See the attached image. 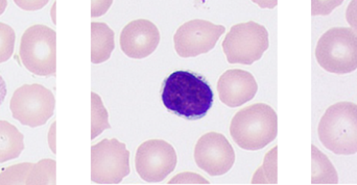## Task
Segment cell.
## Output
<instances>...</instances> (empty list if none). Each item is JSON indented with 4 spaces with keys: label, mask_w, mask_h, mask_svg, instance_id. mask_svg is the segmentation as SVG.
<instances>
[{
    "label": "cell",
    "mask_w": 357,
    "mask_h": 185,
    "mask_svg": "<svg viewBox=\"0 0 357 185\" xmlns=\"http://www.w3.org/2000/svg\"><path fill=\"white\" fill-rule=\"evenodd\" d=\"M211 87L202 75L178 70L163 81L161 100L167 111L187 120L203 119L213 104Z\"/></svg>",
    "instance_id": "cell-1"
},
{
    "label": "cell",
    "mask_w": 357,
    "mask_h": 185,
    "mask_svg": "<svg viewBox=\"0 0 357 185\" xmlns=\"http://www.w3.org/2000/svg\"><path fill=\"white\" fill-rule=\"evenodd\" d=\"M230 134L241 149L248 151L264 149L278 134L276 111L266 103L245 107L233 117Z\"/></svg>",
    "instance_id": "cell-2"
},
{
    "label": "cell",
    "mask_w": 357,
    "mask_h": 185,
    "mask_svg": "<svg viewBox=\"0 0 357 185\" xmlns=\"http://www.w3.org/2000/svg\"><path fill=\"white\" fill-rule=\"evenodd\" d=\"M319 138L335 154L357 153V104L343 101L331 105L321 119Z\"/></svg>",
    "instance_id": "cell-3"
},
{
    "label": "cell",
    "mask_w": 357,
    "mask_h": 185,
    "mask_svg": "<svg viewBox=\"0 0 357 185\" xmlns=\"http://www.w3.org/2000/svg\"><path fill=\"white\" fill-rule=\"evenodd\" d=\"M319 65L333 74H348L357 69V33L350 27H333L319 40Z\"/></svg>",
    "instance_id": "cell-4"
},
{
    "label": "cell",
    "mask_w": 357,
    "mask_h": 185,
    "mask_svg": "<svg viewBox=\"0 0 357 185\" xmlns=\"http://www.w3.org/2000/svg\"><path fill=\"white\" fill-rule=\"evenodd\" d=\"M56 33L43 24L29 26L21 37L19 58L33 74L48 77L56 71Z\"/></svg>",
    "instance_id": "cell-5"
},
{
    "label": "cell",
    "mask_w": 357,
    "mask_h": 185,
    "mask_svg": "<svg viewBox=\"0 0 357 185\" xmlns=\"http://www.w3.org/2000/svg\"><path fill=\"white\" fill-rule=\"evenodd\" d=\"M268 45L266 27L249 21L231 27L222 42V50L230 64L252 65L262 58Z\"/></svg>",
    "instance_id": "cell-6"
},
{
    "label": "cell",
    "mask_w": 357,
    "mask_h": 185,
    "mask_svg": "<svg viewBox=\"0 0 357 185\" xmlns=\"http://www.w3.org/2000/svg\"><path fill=\"white\" fill-rule=\"evenodd\" d=\"M54 94L39 83L18 88L10 98L13 118L31 128L43 126L54 115Z\"/></svg>",
    "instance_id": "cell-7"
},
{
    "label": "cell",
    "mask_w": 357,
    "mask_h": 185,
    "mask_svg": "<svg viewBox=\"0 0 357 185\" xmlns=\"http://www.w3.org/2000/svg\"><path fill=\"white\" fill-rule=\"evenodd\" d=\"M131 173L130 152L116 138H105L91 147V180L98 184H119Z\"/></svg>",
    "instance_id": "cell-8"
},
{
    "label": "cell",
    "mask_w": 357,
    "mask_h": 185,
    "mask_svg": "<svg viewBox=\"0 0 357 185\" xmlns=\"http://www.w3.org/2000/svg\"><path fill=\"white\" fill-rule=\"evenodd\" d=\"M175 148L163 140H150L138 147L135 168L146 182H161L175 171L177 166Z\"/></svg>",
    "instance_id": "cell-9"
},
{
    "label": "cell",
    "mask_w": 357,
    "mask_h": 185,
    "mask_svg": "<svg viewBox=\"0 0 357 185\" xmlns=\"http://www.w3.org/2000/svg\"><path fill=\"white\" fill-rule=\"evenodd\" d=\"M226 27L207 20L195 19L178 27L174 35L175 49L181 58H195L215 47Z\"/></svg>",
    "instance_id": "cell-10"
},
{
    "label": "cell",
    "mask_w": 357,
    "mask_h": 185,
    "mask_svg": "<svg viewBox=\"0 0 357 185\" xmlns=\"http://www.w3.org/2000/svg\"><path fill=\"white\" fill-rule=\"evenodd\" d=\"M195 161L197 167L210 176H222L234 165V149L226 136L218 132H208L195 145Z\"/></svg>",
    "instance_id": "cell-11"
},
{
    "label": "cell",
    "mask_w": 357,
    "mask_h": 185,
    "mask_svg": "<svg viewBox=\"0 0 357 185\" xmlns=\"http://www.w3.org/2000/svg\"><path fill=\"white\" fill-rule=\"evenodd\" d=\"M159 42L158 27L146 19H138L126 25L119 38L123 54L135 60L151 56L158 47Z\"/></svg>",
    "instance_id": "cell-12"
},
{
    "label": "cell",
    "mask_w": 357,
    "mask_h": 185,
    "mask_svg": "<svg viewBox=\"0 0 357 185\" xmlns=\"http://www.w3.org/2000/svg\"><path fill=\"white\" fill-rule=\"evenodd\" d=\"M257 91L255 77L241 69L226 71L218 81L220 101L229 107L241 106L249 102Z\"/></svg>",
    "instance_id": "cell-13"
},
{
    "label": "cell",
    "mask_w": 357,
    "mask_h": 185,
    "mask_svg": "<svg viewBox=\"0 0 357 185\" xmlns=\"http://www.w3.org/2000/svg\"><path fill=\"white\" fill-rule=\"evenodd\" d=\"M115 33L106 23H91V62L102 64L110 58L115 48Z\"/></svg>",
    "instance_id": "cell-14"
},
{
    "label": "cell",
    "mask_w": 357,
    "mask_h": 185,
    "mask_svg": "<svg viewBox=\"0 0 357 185\" xmlns=\"http://www.w3.org/2000/svg\"><path fill=\"white\" fill-rule=\"evenodd\" d=\"M23 150V134L10 122L0 120V163L16 159Z\"/></svg>",
    "instance_id": "cell-15"
},
{
    "label": "cell",
    "mask_w": 357,
    "mask_h": 185,
    "mask_svg": "<svg viewBox=\"0 0 357 185\" xmlns=\"http://www.w3.org/2000/svg\"><path fill=\"white\" fill-rule=\"evenodd\" d=\"M337 171L328 157L312 146V184H337Z\"/></svg>",
    "instance_id": "cell-16"
},
{
    "label": "cell",
    "mask_w": 357,
    "mask_h": 185,
    "mask_svg": "<svg viewBox=\"0 0 357 185\" xmlns=\"http://www.w3.org/2000/svg\"><path fill=\"white\" fill-rule=\"evenodd\" d=\"M109 115L102 104V98L96 92H91V138H98L104 130L110 129Z\"/></svg>",
    "instance_id": "cell-17"
},
{
    "label": "cell",
    "mask_w": 357,
    "mask_h": 185,
    "mask_svg": "<svg viewBox=\"0 0 357 185\" xmlns=\"http://www.w3.org/2000/svg\"><path fill=\"white\" fill-rule=\"evenodd\" d=\"M56 161L42 159L33 163L27 184H56Z\"/></svg>",
    "instance_id": "cell-18"
},
{
    "label": "cell",
    "mask_w": 357,
    "mask_h": 185,
    "mask_svg": "<svg viewBox=\"0 0 357 185\" xmlns=\"http://www.w3.org/2000/svg\"><path fill=\"white\" fill-rule=\"evenodd\" d=\"M33 163H17L0 172V184H27Z\"/></svg>",
    "instance_id": "cell-19"
},
{
    "label": "cell",
    "mask_w": 357,
    "mask_h": 185,
    "mask_svg": "<svg viewBox=\"0 0 357 185\" xmlns=\"http://www.w3.org/2000/svg\"><path fill=\"white\" fill-rule=\"evenodd\" d=\"M252 184H277V147L266 155L264 166L256 172Z\"/></svg>",
    "instance_id": "cell-20"
},
{
    "label": "cell",
    "mask_w": 357,
    "mask_h": 185,
    "mask_svg": "<svg viewBox=\"0 0 357 185\" xmlns=\"http://www.w3.org/2000/svg\"><path fill=\"white\" fill-rule=\"evenodd\" d=\"M16 35L14 29L6 23L0 22V64L8 62L14 52Z\"/></svg>",
    "instance_id": "cell-21"
},
{
    "label": "cell",
    "mask_w": 357,
    "mask_h": 185,
    "mask_svg": "<svg viewBox=\"0 0 357 185\" xmlns=\"http://www.w3.org/2000/svg\"><path fill=\"white\" fill-rule=\"evenodd\" d=\"M209 184V182L202 178L197 174L181 173L176 176L174 179L169 182V184Z\"/></svg>",
    "instance_id": "cell-22"
},
{
    "label": "cell",
    "mask_w": 357,
    "mask_h": 185,
    "mask_svg": "<svg viewBox=\"0 0 357 185\" xmlns=\"http://www.w3.org/2000/svg\"><path fill=\"white\" fill-rule=\"evenodd\" d=\"M346 19L349 23L350 29H354L357 33V0L350 2L346 10Z\"/></svg>",
    "instance_id": "cell-23"
},
{
    "label": "cell",
    "mask_w": 357,
    "mask_h": 185,
    "mask_svg": "<svg viewBox=\"0 0 357 185\" xmlns=\"http://www.w3.org/2000/svg\"><path fill=\"white\" fill-rule=\"evenodd\" d=\"M17 6L24 10H38L47 4V1H15Z\"/></svg>",
    "instance_id": "cell-24"
},
{
    "label": "cell",
    "mask_w": 357,
    "mask_h": 185,
    "mask_svg": "<svg viewBox=\"0 0 357 185\" xmlns=\"http://www.w3.org/2000/svg\"><path fill=\"white\" fill-rule=\"evenodd\" d=\"M48 145H50L52 153L56 154V122L52 123V128L48 132Z\"/></svg>",
    "instance_id": "cell-25"
},
{
    "label": "cell",
    "mask_w": 357,
    "mask_h": 185,
    "mask_svg": "<svg viewBox=\"0 0 357 185\" xmlns=\"http://www.w3.org/2000/svg\"><path fill=\"white\" fill-rule=\"evenodd\" d=\"M6 94H8V88H6V83L4 81L3 77L0 75V106L3 103Z\"/></svg>",
    "instance_id": "cell-26"
},
{
    "label": "cell",
    "mask_w": 357,
    "mask_h": 185,
    "mask_svg": "<svg viewBox=\"0 0 357 185\" xmlns=\"http://www.w3.org/2000/svg\"><path fill=\"white\" fill-rule=\"evenodd\" d=\"M6 6H8V1H0V15L3 14Z\"/></svg>",
    "instance_id": "cell-27"
},
{
    "label": "cell",
    "mask_w": 357,
    "mask_h": 185,
    "mask_svg": "<svg viewBox=\"0 0 357 185\" xmlns=\"http://www.w3.org/2000/svg\"><path fill=\"white\" fill-rule=\"evenodd\" d=\"M52 21H54V23H56V3H54V6H52Z\"/></svg>",
    "instance_id": "cell-28"
}]
</instances>
